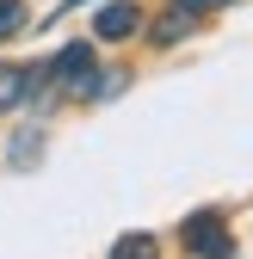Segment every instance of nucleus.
I'll return each instance as SVG.
<instances>
[{
  "label": "nucleus",
  "instance_id": "nucleus-6",
  "mask_svg": "<svg viewBox=\"0 0 253 259\" xmlns=\"http://www.w3.org/2000/svg\"><path fill=\"white\" fill-rule=\"evenodd\" d=\"M37 154H44V136H37V130H19V136H13V148H7V160H13V167H31Z\"/></svg>",
  "mask_w": 253,
  "mask_h": 259
},
{
  "label": "nucleus",
  "instance_id": "nucleus-2",
  "mask_svg": "<svg viewBox=\"0 0 253 259\" xmlns=\"http://www.w3.org/2000/svg\"><path fill=\"white\" fill-rule=\"evenodd\" d=\"M44 74H56L68 93H80V99H87V87H93V74H99V68H93V50H87V44H68V50H62Z\"/></svg>",
  "mask_w": 253,
  "mask_h": 259
},
{
  "label": "nucleus",
  "instance_id": "nucleus-4",
  "mask_svg": "<svg viewBox=\"0 0 253 259\" xmlns=\"http://www.w3.org/2000/svg\"><path fill=\"white\" fill-rule=\"evenodd\" d=\"M192 25H198V13L185 7V0H173V13H161V19H154V44H179Z\"/></svg>",
  "mask_w": 253,
  "mask_h": 259
},
{
  "label": "nucleus",
  "instance_id": "nucleus-5",
  "mask_svg": "<svg viewBox=\"0 0 253 259\" xmlns=\"http://www.w3.org/2000/svg\"><path fill=\"white\" fill-rule=\"evenodd\" d=\"M25 93H31V68H13V62H0V111H13Z\"/></svg>",
  "mask_w": 253,
  "mask_h": 259
},
{
  "label": "nucleus",
  "instance_id": "nucleus-9",
  "mask_svg": "<svg viewBox=\"0 0 253 259\" xmlns=\"http://www.w3.org/2000/svg\"><path fill=\"white\" fill-rule=\"evenodd\" d=\"M192 13H210V7H229V0H185Z\"/></svg>",
  "mask_w": 253,
  "mask_h": 259
},
{
  "label": "nucleus",
  "instance_id": "nucleus-1",
  "mask_svg": "<svg viewBox=\"0 0 253 259\" xmlns=\"http://www.w3.org/2000/svg\"><path fill=\"white\" fill-rule=\"evenodd\" d=\"M179 241L192 247L198 259H235V241H229L223 210H192V216H185V229H179Z\"/></svg>",
  "mask_w": 253,
  "mask_h": 259
},
{
  "label": "nucleus",
  "instance_id": "nucleus-8",
  "mask_svg": "<svg viewBox=\"0 0 253 259\" xmlns=\"http://www.w3.org/2000/svg\"><path fill=\"white\" fill-rule=\"evenodd\" d=\"M25 31V7L19 0H0V37H19Z\"/></svg>",
  "mask_w": 253,
  "mask_h": 259
},
{
  "label": "nucleus",
  "instance_id": "nucleus-7",
  "mask_svg": "<svg viewBox=\"0 0 253 259\" xmlns=\"http://www.w3.org/2000/svg\"><path fill=\"white\" fill-rule=\"evenodd\" d=\"M111 259H161V247H154V235H123L111 247Z\"/></svg>",
  "mask_w": 253,
  "mask_h": 259
},
{
  "label": "nucleus",
  "instance_id": "nucleus-3",
  "mask_svg": "<svg viewBox=\"0 0 253 259\" xmlns=\"http://www.w3.org/2000/svg\"><path fill=\"white\" fill-rule=\"evenodd\" d=\"M136 25H142L136 0H111V7H99V19H93V37H105V44H123Z\"/></svg>",
  "mask_w": 253,
  "mask_h": 259
}]
</instances>
